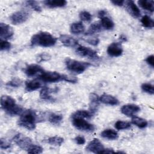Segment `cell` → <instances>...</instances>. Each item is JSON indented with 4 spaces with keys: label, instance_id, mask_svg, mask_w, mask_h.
Instances as JSON below:
<instances>
[{
    "label": "cell",
    "instance_id": "cell-13",
    "mask_svg": "<svg viewBox=\"0 0 154 154\" xmlns=\"http://www.w3.org/2000/svg\"><path fill=\"white\" fill-rule=\"evenodd\" d=\"M140 111V108L135 104H127L121 108V112L128 117H133Z\"/></svg>",
    "mask_w": 154,
    "mask_h": 154
},
{
    "label": "cell",
    "instance_id": "cell-37",
    "mask_svg": "<svg viewBox=\"0 0 154 154\" xmlns=\"http://www.w3.org/2000/svg\"><path fill=\"white\" fill-rule=\"evenodd\" d=\"M51 55L46 52H43L40 54H38L36 58V60L38 63L48 61L51 59Z\"/></svg>",
    "mask_w": 154,
    "mask_h": 154
},
{
    "label": "cell",
    "instance_id": "cell-22",
    "mask_svg": "<svg viewBox=\"0 0 154 154\" xmlns=\"http://www.w3.org/2000/svg\"><path fill=\"white\" fill-rule=\"evenodd\" d=\"M70 32L74 34H79L83 33L85 31V27L81 22L73 23L70 28Z\"/></svg>",
    "mask_w": 154,
    "mask_h": 154
},
{
    "label": "cell",
    "instance_id": "cell-35",
    "mask_svg": "<svg viewBox=\"0 0 154 154\" xmlns=\"http://www.w3.org/2000/svg\"><path fill=\"white\" fill-rule=\"evenodd\" d=\"M141 89L144 92L150 94H153L154 90H153V85L150 83H144L141 86Z\"/></svg>",
    "mask_w": 154,
    "mask_h": 154
},
{
    "label": "cell",
    "instance_id": "cell-33",
    "mask_svg": "<svg viewBox=\"0 0 154 154\" xmlns=\"http://www.w3.org/2000/svg\"><path fill=\"white\" fill-rule=\"evenodd\" d=\"M26 4L29 7L31 8L34 10L35 11L40 12L42 11L41 7L40 6L39 4L35 1H26Z\"/></svg>",
    "mask_w": 154,
    "mask_h": 154
},
{
    "label": "cell",
    "instance_id": "cell-2",
    "mask_svg": "<svg viewBox=\"0 0 154 154\" xmlns=\"http://www.w3.org/2000/svg\"><path fill=\"white\" fill-rule=\"evenodd\" d=\"M57 38L48 32H39L32 35L31 39V46L51 47L55 45Z\"/></svg>",
    "mask_w": 154,
    "mask_h": 154
},
{
    "label": "cell",
    "instance_id": "cell-27",
    "mask_svg": "<svg viewBox=\"0 0 154 154\" xmlns=\"http://www.w3.org/2000/svg\"><path fill=\"white\" fill-rule=\"evenodd\" d=\"M131 122L136 125L137 127L140 128H146L147 125L148 123L147 122L146 120L141 118V117H135V116H133L131 120Z\"/></svg>",
    "mask_w": 154,
    "mask_h": 154
},
{
    "label": "cell",
    "instance_id": "cell-12",
    "mask_svg": "<svg viewBox=\"0 0 154 154\" xmlns=\"http://www.w3.org/2000/svg\"><path fill=\"white\" fill-rule=\"evenodd\" d=\"M104 149L102 143L97 138H94L91 141L86 147L87 150L94 153H101Z\"/></svg>",
    "mask_w": 154,
    "mask_h": 154
},
{
    "label": "cell",
    "instance_id": "cell-30",
    "mask_svg": "<svg viewBox=\"0 0 154 154\" xmlns=\"http://www.w3.org/2000/svg\"><path fill=\"white\" fill-rule=\"evenodd\" d=\"M141 22L142 23V25L145 28H152L154 26L153 20L150 17L147 15H144L142 17L141 19Z\"/></svg>",
    "mask_w": 154,
    "mask_h": 154
},
{
    "label": "cell",
    "instance_id": "cell-31",
    "mask_svg": "<svg viewBox=\"0 0 154 154\" xmlns=\"http://www.w3.org/2000/svg\"><path fill=\"white\" fill-rule=\"evenodd\" d=\"M46 142L51 145L58 146H61L62 144V143L64 142V139L60 137L54 136L48 138L46 140Z\"/></svg>",
    "mask_w": 154,
    "mask_h": 154
},
{
    "label": "cell",
    "instance_id": "cell-34",
    "mask_svg": "<svg viewBox=\"0 0 154 154\" xmlns=\"http://www.w3.org/2000/svg\"><path fill=\"white\" fill-rule=\"evenodd\" d=\"M22 84V81L17 78H13L11 81H8L7 84L6 85L11 87H20Z\"/></svg>",
    "mask_w": 154,
    "mask_h": 154
},
{
    "label": "cell",
    "instance_id": "cell-45",
    "mask_svg": "<svg viewBox=\"0 0 154 154\" xmlns=\"http://www.w3.org/2000/svg\"><path fill=\"white\" fill-rule=\"evenodd\" d=\"M111 2L112 4H113L114 5L120 7V6H122L124 4L125 1H122V0H121V1H115V0H113V1H111Z\"/></svg>",
    "mask_w": 154,
    "mask_h": 154
},
{
    "label": "cell",
    "instance_id": "cell-7",
    "mask_svg": "<svg viewBox=\"0 0 154 154\" xmlns=\"http://www.w3.org/2000/svg\"><path fill=\"white\" fill-rule=\"evenodd\" d=\"M76 52L79 55L82 57L87 58L90 60H95L99 58L97 52L88 47H86L84 46L78 45L76 48Z\"/></svg>",
    "mask_w": 154,
    "mask_h": 154
},
{
    "label": "cell",
    "instance_id": "cell-5",
    "mask_svg": "<svg viewBox=\"0 0 154 154\" xmlns=\"http://www.w3.org/2000/svg\"><path fill=\"white\" fill-rule=\"evenodd\" d=\"M72 123L75 128L80 131L91 132L95 129L93 125L88 122L84 118L72 117Z\"/></svg>",
    "mask_w": 154,
    "mask_h": 154
},
{
    "label": "cell",
    "instance_id": "cell-10",
    "mask_svg": "<svg viewBox=\"0 0 154 154\" xmlns=\"http://www.w3.org/2000/svg\"><path fill=\"white\" fill-rule=\"evenodd\" d=\"M107 53L111 57H117L123 53L122 45L118 42H114L110 44L107 48Z\"/></svg>",
    "mask_w": 154,
    "mask_h": 154
},
{
    "label": "cell",
    "instance_id": "cell-6",
    "mask_svg": "<svg viewBox=\"0 0 154 154\" xmlns=\"http://www.w3.org/2000/svg\"><path fill=\"white\" fill-rule=\"evenodd\" d=\"M39 76V79L45 82L52 83L64 81V75L60 74L57 72L44 71Z\"/></svg>",
    "mask_w": 154,
    "mask_h": 154
},
{
    "label": "cell",
    "instance_id": "cell-39",
    "mask_svg": "<svg viewBox=\"0 0 154 154\" xmlns=\"http://www.w3.org/2000/svg\"><path fill=\"white\" fill-rule=\"evenodd\" d=\"M11 48V44L5 40H1L0 41V49L1 51H7Z\"/></svg>",
    "mask_w": 154,
    "mask_h": 154
},
{
    "label": "cell",
    "instance_id": "cell-8",
    "mask_svg": "<svg viewBox=\"0 0 154 154\" xmlns=\"http://www.w3.org/2000/svg\"><path fill=\"white\" fill-rule=\"evenodd\" d=\"M13 141L22 149L27 150L32 144V140L29 137L23 136L21 134H16L13 138Z\"/></svg>",
    "mask_w": 154,
    "mask_h": 154
},
{
    "label": "cell",
    "instance_id": "cell-47",
    "mask_svg": "<svg viewBox=\"0 0 154 154\" xmlns=\"http://www.w3.org/2000/svg\"><path fill=\"white\" fill-rule=\"evenodd\" d=\"M115 153V152L112 149H104L101 152V153Z\"/></svg>",
    "mask_w": 154,
    "mask_h": 154
},
{
    "label": "cell",
    "instance_id": "cell-23",
    "mask_svg": "<svg viewBox=\"0 0 154 154\" xmlns=\"http://www.w3.org/2000/svg\"><path fill=\"white\" fill-rule=\"evenodd\" d=\"M101 136L108 140H116L118 138V134L117 132L112 129H106L103 131L101 133Z\"/></svg>",
    "mask_w": 154,
    "mask_h": 154
},
{
    "label": "cell",
    "instance_id": "cell-19",
    "mask_svg": "<svg viewBox=\"0 0 154 154\" xmlns=\"http://www.w3.org/2000/svg\"><path fill=\"white\" fill-rule=\"evenodd\" d=\"M99 100L100 102L109 105H117L119 103V101L116 97L108 94H102L99 97Z\"/></svg>",
    "mask_w": 154,
    "mask_h": 154
},
{
    "label": "cell",
    "instance_id": "cell-21",
    "mask_svg": "<svg viewBox=\"0 0 154 154\" xmlns=\"http://www.w3.org/2000/svg\"><path fill=\"white\" fill-rule=\"evenodd\" d=\"M138 4L145 10L151 13L154 11V1L153 0H140L138 1Z\"/></svg>",
    "mask_w": 154,
    "mask_h": 154
},
{
    "label": "cell",
    "instance_id": "cell-3",
    "mask_svg": "<svg viewBox=\"0 0 154 154\" xmlns=\"http://www.w3.org/2000/svg\"><path fill=\"white\" fill-rule=\"evenodd\" d=\"M37 120V116L35 112L32 109L23 110L20 115L18 120V125L28 130H33L35 128Z\"/></svg>",
    "mask_w": 154,
    "mask_h": 154
},
{
    "label": "cell",
    "instance_id": "cell-32",
    "mask_svg": "<svg viewBox=\"0 0 154 154\" xmlns=\"http://www.w3.org/2000/svg\"><path fill=\"white\" fill-rule=\"evenodd\" d=\"M114 126L118 130L126 129L131 127V123L127 122L118 120L115 123Z\"/></svg>",
    "mask_w": 154,
    "mask_h": 154
},
{
    "label": "cell",
    "instance_id": "cell-17",
    "mask_svg": "<svg viewBox=\"0 0 154 154\" xmlns=\"http://www.w3.org/2000/svg\"><path fill=\"white\" fill-rule=\"evenodd\" d=\"M41 79H33L26 81L25 82L26 91L30 92L41 88L43 85Z\"/></svg>",
    "mask_w": 154,
    "mask_h": 154
},
{
    "label": "cell",
    "instance_id": "cell-38",
    "mask_svg": "<svg viewBox=\"0 0 154 154\" xmlns=\"http://www.w3.org/2000/svg\"><path fill=\"white\" fill-rule=\"evenodd\" d=\"M79 17L83 21L89 22L91 20L92 16L91 14L88 11H82L79 13Z\"/></svg>",
    "mask_w": 154,
    "mask_h": 154
},
{
    "label": "cell",
    "instance_id": "cell-1",
    "mask_svg": "<svg viewBox=\"0 0 154 154\" xmlns=\"http://www.w3.org/2000/svg\"><path fill=\"white\" fill-rule=\"evenodd\" d=\"M1 106L7 114L11 116H19L23 111V108L16 103V100L11 96L7 95L1 96Z\"/></svg>",
    "mask_w": 154,
    "mask_h": 154
},
{
    "label": "cell",
    "instance_id": "cell-29",
    "mask_svg": "<svg viewBox=\"0 0 154 154\" xmlns=\"http://www.w3.org/2000/svg\"><path fill=\"white\" fill-rule=\"evenodd\" d=\"M102 26L100 25V22H94L88 28L86 34L87 35H91L95 33H97L98 32H99L100 31H101L102 29Z\"/></svg>",
    "mask_w": 154,
    "mask_h": 154
},
{
    "label": "cell",
    "instance_id": "cell-15",
    "mask_svg": "<svg viewBox=\"0 0 154 154\" xmlns=\"http://www.w3.org/2000/svg\"><path fill=\"white\" fill-rule=\"evenodd\" d=\"M125 2L126 10L129 13V14L135 18H137L140 16V10L133 1H127Z\"/></svg>",
    "mask_w": 154,
    "mask_h": 154
},
{
    "label": "cell",
    "instance_id": "cell-20",
    "mask_svg": "<svg viewBox=\"0 0 154 154\" xmlns=\"http://www.w3.org/2000/svg\"><path fill=\"white\" fill-rule=\"evenodd\" d=\"M43 3L46 7L52 8L63 7L67 4V1L64 0H46Z\"/></svg>",
    "mask_w": 154,
    "mask_h": 154
},
{
    "label": "cell",
    "instance_id": "cell-18",
    "mask_svg": "<svg viewBox=\"0 0 154 154\" xmlns=\"http://www.w3.org/2000/svg\"><path fill=\"white\" fill-rule=\"evenodd\" d=\"M90 99V111L94 115L97 110L99 105V97L95 93H91L89 96Z\"/></svg>",
    "mask_w": 154,
    "mask_h": 154
},
{
    "label": "cell",
    "instance_id": "cell-43",
    "mask_svg": "<svg viewBox=\"0 0 154 154\" xmlns=\"http://www.w3.org/2000/svg\"><path fill=\"white\" fill-rule=\"evenodd\" d=\"M153 55H150L149 56H148L146 59V63L149 65L150 66L152 67H153L154 66V63H153Z\"/></svg>",
    "mask_w": 154,
    "mask_h": 154
},
{
    "label": "cell",
    "instance_id": "cell-40",
    "mask_svg": "<svg viewBox=\"0 0 154 154\" xmlns=\"http://www.w3.org/2000/svg\"><path fill=\"white\" fill-rule=\"evenodd\" d=\"M11 146L10 143L4 138H1L0 140V147L1 149H7Z\"/></svg>",
    "mask_w": 154,
    "mask_h": 154
},
{
    "label": "cell",
    "instance_id": "cell-14",
    "mask_svg": "<svg viewBox=\"0 0 154 154\" xmlns=\"http://www.w3.org/2000/svg\"><path fill=\"white\" fill-rule=\"evenodd\" d=\"M44 71V69L40 66L36 64H32L26 66L25 69V73L28 77H32L37 74L41 75Z\"/></svg>",
    "mask_w": 154,
    "mask_h": 154
},
{
    "label": "cell",
    "instance_id": "cell-41",
    "mask_svg": "<svg viewBox=\"0 0 154 154\" xmlns=\"http://www.w3.org/2000/svg\"><path fill=\"white\" fill-rule=\"evenodd\" d=\"M64 81L68 82H71V83H75L78 81V79L74 76H71L66 75H64Z\"/></svg>",
    "mask_w": 154,
    "mask_h": 154
},
{
    "label": "cell",
    "instance_id": "cell-46",
    "mask_svg": "<svg viewBox=\"0 0 154 154\" xmlns=\"http://www.w3.org/2000/svg\"><path fill=\"white\" fill-rule=\"evenodd\" d=\"M106 13V11H105V10H100V11L98 12V16L101 19V18H102V17H103L105 16Z\"/></svg>",
    "mask_w": 154,
    "mask_h": 154
},
{
    "label": "cell",
    "instance_id": "cell-44",
    "mask_svg": "<svg viewBox=\"0 0 154 154\" xmlns=\"http://www.w3.org/2000/svg\"><path fill=\"white\" fill-rule=\"evenodd\" d=\"M86 42L91 45L96 46L99 43V40L97 38H89L87 40Z\"/></svg>",
    "mask_w": 154,
    "mask_h": 154
},
{
    "label": "cell",
    "instance_id": "cell-9",
    "mask_svg": "<svg viewBox=\"0 0 154 154\" xmlns=\"http://www.w3.org/2000/svg\"><path fill=\"white\" fill-rule=\"evenodd\" d=\"M29 16L28 11L25 10H20L14 13L10 16V20L14 25H19L28 20Z\"/></svg>",
    "mask_w": 154,
    "mask_h": 154
},
{
    "label": "cell",
    "instance_id": "cell-4",
    "mask_svg": "<svg viewBox=\"0 0 154 154\" xmlns=\"http://www.w3.org/2000/svg\"><path fill=\"white\" fill-rule=\"evenodd\" d=\"M66 68L70 72L75 73H81L84 72L91 64L89 63L80 61L70 58H66L65 60Z\"/></svg>",
    "mask_w": 154,
    "mask_h": 154
},
{
    "label": "cell",
    "instance_id": "cell-25",
    "mask_svg": "<svg viewBox=\"0 0 154 154\" xmlns=\"http://www.w3.org/2000/svg\"><path fill=\"white\" fill-rule=\"evenodd\" d=\"M54 89L48 88V87H43L40 92V96L42 99L51 100H52V97L51 96V93L54 91Z\"/></svg>",
    "mask_w": 154,
    "mask_h": 154
},
{
    "label": "cell",
    "instance_id": "cell-16",
    "mask_svg": "<svg viewBox=\"0 0 154 154\" xmlns=\"http://www.w3.org/2000/svg\"><path fill=\"white\" fill-rule=\"evenodd\" d=\"M60 42L66 47H76L78 45V42L75 38L66 34L61 35L59 37Z\"/></svg>",
    "mask_w": 154,
    "mask_h": 154
},
{
    "label": "cell",
    "instance_id": "cell-26",
    "mask_svg": "<svg viewBox=\"0 0 154 154\" xmlns=\"http://www.w3.org/2000/svg\"><path fill=\"white\" fill-rule=\"evenodd\" d=\"M63 118V117L61 114L52 112L49 116L48 120L52 125H58L60 124V123L62 122Z\"/></svg>",
    "mask_w": 154,
    "mask_h": 154
},
{
    "label": "cell",
    "instance_id": "cell-11",
    "mask_svg": "<svg viewBox=\"0 0 154 154\" xmlns=\"http://www.w3.org/2000/svg\"><path fill=\"white\" fill-rule=\"evenodd\" d=\"M14 34L13 28L8 25L4 23H0V37L1 40L11 38Z\"/></svg>",
    "mask_w": 154,
    "mask_h": 154
},
{
    "label": "cell",
    "instance_id": "cell-24",
    "mask_svg": "<svg viewBox=\"0 0 154 154\" xmlns=\"http://www.w3.org/2000/svg\"><path fill=\"white\" fill-rule=\"evenodd\" d=\"M100 25L102 28L105 29H111L114 26V23L113 21L107 16H105L100 19Z\"/></svg>",
    "mask_w": 154,
    "mask_h": 154
},
{
    "label": "cell",
    "instance_id": "cell-36",
    "mask_svg": "<svg viewBox=\"0 0 154 154\" xmlns=\"http://www.w3.org/2000/svg\"><path fill=\"white\" fill-rule=\"evenodd\" d=\"M27 152L29 153H41L43 152V148L40 146L32 144L27 150Z\"/></svg>",
    "mask_w": 154,
    "mask_h": 154
},
{
    "label": "cell",
    "instance_id": "cell-28",
    "mask_svg": "<svg viewBox=\"0 0 154 154\" xmlns=\"http://www.w3.org/2000/svg\"><path fill=\"white\" fill-rule=\"evenodd\" d=\"M93 114L91 113V112L87 110H78L76 112H75L72 117H81L84 119H91L93 117Z\"/></svg>",
    "mask_w": 154,
    "mask_h": 154
},
{
    "label": "cell",
    "instance_id": "cell-42",
    "mask_svg": "<svg viewBox=\"0 0 154 154\" xmlns=\"http://www.w3.org/2000/svg\"><path fill=\"white\" fill-rule=\"evenodd\" d=\"M75 141L76 143L79 145H82V144H85V139L82 136H78V137H75Z\"/></svg>",
    "mask_w": 154,
    "mask_h": 154
}]
</instances>
